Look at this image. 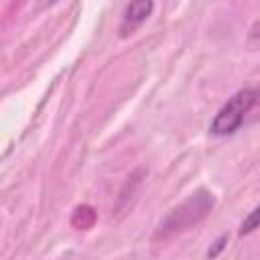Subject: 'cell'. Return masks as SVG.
<instances>
[{"label":"cell","mask_w":260,"mask_h":260,"mask_svg":"<svg viewBox=\"0 0 260 260\" xmlns=\"http://www.w3.org/2000/svg\"><path fill=\"white\" fill-rule=\"evenodd\" d=\"M256 225H258V209H252V211H250V215H248V217L242 221V228H240V236L254 232V230H256Z\"/></svg>","instance_id":"cell-5"},{"label":"cell","mask_w":260,"mask_h":260,"mask_svg":"<svg viewBox=\"0 0 260 260\" xmlns=\"http://www.w3.org/2000/svg\"><path fill=\"white\" fill-rule=\"evenodd\" d=\"M254 104H256V89H240V91H236L221 106V110L215 114V118L211 120L209 132L215 134V136L234 134L242 126L244 118L254 108Z\"/></svg>","instance_id":"cell-2"},{"label":"cell","mask_w":260,"mask_h":260,"mask_svg":"<svg viewBox=\"0 0 260 260\" xmlns=\"http://www.w3.org/2000/svg\"><path fill=\"white\" fill-rule=\"evenodd\" d=\"M215 199L209 191L199 189L195 193H191L183 203H179L177 207H173L167 217L158 223V232L156 236H169V234H177L183 230H189L191 225L199 223L203 217L209 215V211L213 209Z\"/></svg>","instance_id":"cell-1"},{"label":"cell","mask_w":260,"mask_h":260,"mask_svg":"<svg viewBox=\"0 0 260 260\" xmlns=\"http://www.w3.org/2000/svg\"><path fill=\"white\" fill-rule=\"evenodd\" d=\"M152 2H132V4H128L126 6V10H124V18H122V35H128V32H132L136 26H140L146 18H148V14L152 12Z\"/></svg>","instance_id":"cell-3"},{"label":"cell","mask_w":260,"mask_h":260,"mask_svg":"<svg viewBox=\"0 0 260 260\" xmlns=\"http://www.w3.org/2000/svg\"><path fill=\"white\" fill-rule=\"evenodd\" d=\"M225 240H228V236H221L219 240H215V242H213V248H209L207 256H209V258H215V256L221 252V248L225 246Z\"/></svg>","instance_id":"cell-6"},{"label":"cell","mask_w":260,"mask_h":260,"mask_svg":"<svg viewBox=\"0 0 260 260\" xmlns=\"http://www.w3.org/2000/svg\"><path fill=\"white\" fill-rule=\"evenodd\" d=\"M71 221H73L75 228H79V230H87V228L93 225V221H95V213H93L91 207L83 205V207H77V209H75Z\"/></svg>","instance_id":"cell-4"}]
</instances>
